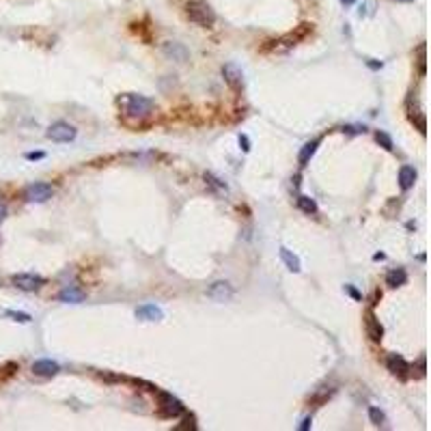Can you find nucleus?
Wrapping results in <instances>:
<instances>
[{"instance_id": "1", "label": "nucleus", "mask_w": 431, "mask_h": 431, "mask_svg": "<svg viewBox=\"0 0 431 431\" xmlns=\"http://www.w3.org/2000/svg\"><path fill=\"white\" fill-rule=\"evenodd\" d=\"M119 101H121V106H123V114L125 117H132V119L149 117L155 108L153 100H149V97H145V95H136V93H127V95H123Z\"/></svg>"}, {"instance_id": "2", "label": "nucleus", "mask_w": 431, "mask_h": 431, "mask_svg": "<svg viewBox=\"0 0 431 431\" xmlns=\"http://www.w3.org/2000/svg\"><path fill=\"white\" fill-rule=\"evenodd\" d=\"M185 13H188L190 22H194V24L201 26V28H209V26H214V22H216V13L211 11V7L209 4H205V2H199V0L188 2Z\"/></svg>"}, {"instance_id": "3", "label": "nucleus", "mask_w": 431, "mask_h": 431, "mask_svg": "<svg viewBox=\"0 0 431 431\" xmlns=\"http://www.w3.org/2000/svg\"><path fill=\"white\" fill-rule=\"evenodd\" d=\"M46 136L50 140H54V143H72L76 136H78V129H76L74 125L65 123V121H56V123H52L50 127H48Z\"/></svg>"}, {"instance_id": "4", "label": "nucleus", "mask_w": 431, "mask_h": 431, "mask_svg": "<svg viewBox=\"0 0 431 431\" xmlns=\"http://www.w3.org/2000/svg\"><path fill=\"white\" fill-rule=\"evenodd\" d=\"M157 399H160V412L164 414V416L177 418V416H181V414H185V406L177 397H173L171 392H157Z\"/></svg>"}, {"instance_id": "5", "label": "nucleus", "mask_w": 431, "mask_h": 431, "mask_svg": "<svg viewBox=\"0 0 431 431\" xmlns=\"http://www.w3.org/2000/svg\"><path fill=\"white\" fill-rule=\"evenodd\" d=\"M13 287L22 289V291H37L46 285V278L39 274H28V272H22V274H13L11 276Z\"/></svg>"}, {"instance_id": "6", "label": "nucleus", "mask_w": 431, "mask_h": 431, "mask_svg": "<svg viewBox=\"0 0 431 431\" xmlns=\"http://www.w3.org/2000/svg\"><path fill=\"white\" fill-rule=\"evenodd\" d=\"M54 194V188L50 183H30L28 188L24 190V199L28 201V203H46V201H50Z\"/></svg>"}, {"instance_id": "7", "label": "nucleus", "mask_w": 431, "mask_h": 431, "mask_svg": "<svg viewBox=\"0 0 431 431\" xmlns=\"http://www.w3.org/2000/svg\"><path fill=\"white\" fill-rule=\"evenodd\" d=\"M386 367H388L390 373L397 375L399 380H406L407 375H410V364H407V360L399 356V354H390V356L386 358Z\"/></svg>"}, {"instance_id": "8", "label": "nucleus", "mask_w": 431, "mask_h": 431, "mask_svg": "<svg viewBox=\"0 0 431 431\" xmlns=\"http://www.w3.org/2000/svg\"><path fill=\"white\" fill-rule=\"evenodd\" d=\"M222 76H225V82L231 86V89H235V91L242 89L244 74H242V69H239L235 63H227L225 67H222Z\"/></svg>"}, {"instance_id": "9", "label": "nucleus", "mask_w": 431, "mask_h": 431, "mask_svg": "<svg viewBox=\"0 0 431 431\" xmlns=\"http://www.w3.org/2000/svg\"><path fill=\"white\" fill-rule=\"evenodd\" d=\"M364 330H367V336L373 343H380L381 336H384V326L380 324V319L373 313H367V317H364Z\"/></svg>"}, {"instance_id": "10", "label": "nucleus", "mask_w": 431, "mask_h": 431, "mask_svg": "<svg viewBox=\"0 0 431 431\" xmlns=\"http://www.w3.org/2000/svg\"><path fill=\"white\" fill-rule=\"evenodd\" d=\"M61 371V367H58V362H54V360H37L35 364H32V373L39 375V378H54V375Z\"/></svg>"}, {"instance_id": "11", "label": "nucleus", "mask_w": 431, "mask_h": 431, "mask_svg": "<svg viewBox=\"0 0 431 431\" xmlns=\"http://www.w3.org/2000/svg\"><path fill=\"white\" fill-rule=\"evenodd\" d=\"M209 298H214L216 302H227L233 298V287L225 280H218L209 287Z\"/></svg>"}, {"instance_id": "12", "label": "nucleus", "mask_w": 431, "mask_h": 431, "mask_svg": "<svg viewBox=\"0 0 431 431\" xmlns=\"http://www.w3.org/2000/svg\"><path fill=\"white\" fill-rule=\"evenodd\" d=\"M136 317L140 319H147V321H157L164 317V310L155 304H143L140 308H136Z\"/></svg>"}, {"instance_id": "13", "label": "nucleus", "mask_w": 431, "mask_h": 431, "mask_svg": "<svg viewBox=\"0 0 431 431\" xmlns=\"http://www.w3.org/2000/svg\"><path fill=\"white\" fill-rule=\"evenodd\" d=\"M58 300L61 302H67V304H80L84 302V291L78 287H65L61 293H58Z\"/></svg>"}, {"instance_id": "14", "label": "nucleus", "mask_w": 431, "mask_h": 431, "mask_svg": "<svg viewBox=\"0 0 431 431\" xmlns=\"http://www.w3.org/2000/svg\"><path fill=\"white\" fill-rule=\"evenodd\" d=\"M416 181V168L414 166H401L399 168V185L401 190H410Z\"/></svg>"}, {"instance_id": "15", "label": "nucleus", "mask_w": 431, "mask_h": 431, "mask_svg": "<svg viewBox=\"0 0 431 431\" xmlns=\"http://www.w3.org/2000/svg\"><path fill=\"white\" fill-rule=\"evenodd\" d=\"M164 54L166 56H173L175 61H185L188 58V50H185L181 43H173V41L164 43Z\"/></svg>"}, {"instance_id": "16", "label": "nucleus", "mask_w": 431, "mask_h": 431, "mask_svg": "<svg viewBox=\"0 0 431 431\" xmlns=\"http://www.w3.org/2000/svg\"><path fill=\"white\" fill-rule=\"evenodd\" d=\"M406 280H407V274L403 267H395V270H390L386 274V285L388 287H401V285H406Z\"/></svg>"}, {"instance_id": "17", "label": "nucleus", "mask_w": 431, "mask_h": 431, "mask_svg": "<svg viewBox=\"0 0 431 431\" xmlns=\"http://www.w3.org/2000/svg\"><path fill=\"white\" fill-rule=\"evenodd\" d=\"M317 147H319V140H310V143H306L300 149V153H298V162H300V166H306L308 162H310V157L315 155V151H317Z\"/></svg>"}, {"instance_id": "18", "label": "nucleus", "mask_w": 431, "mask_h": 431, "mask_svg": "<svg viewBox=\"0 0 431 431\" xmlns=\"http://www.w3.org/2000/svg\"><path fill=\"white\" fill-rule=\"evenodd\" d=\"M298 209L300 211H304V214H308V216H313V214H317V203H315V199H310V196H298Z\"/></svg>"}, {"instance_id": "19", "label": "nucleus", "mask_w": 431, "mask_h": 431, "mask_svg": "<svg viewBox=\"0 0 431 431\" xmlns=\"http://www.w3.org/2000/svg\"><path fill=\"white\" fill-rule=\"evenodd\" d=\"M280 257H282V261H285L291 272H300V259L289 248H280Z\"/></svg>"}, {"instance_id": "20", "label": "nucleus", "mask_w": 431, "mask_h": 431, "mask_svg": "<svg viewBox=\"0 0 431 431\" xmlns=\"http://www.w3.org/2000/svg\"><path fill=\"white\" fill-rule=\"evenodd\" d=\"M375 140H378V143L384 147L386 151H392L395 149V143H392V138L386 132H375Z\"/></svg>"}, {"instance_id": "21", "label": "nucleus", "mask_w": 431, "mask_h": 431, "mask_svg": "<svg viewBox=\"0 0 431 431\" xmlns=\"http://www.w3.org/2000/svg\"><path fill=\"white\" fill-rule=\"evenodd\" d=\"M369 418H371V423L373 425H384V421H386V416H384V412L381 410H378V407H369Z\"/></svg>"}, {"instance_id": "22", "label": "nucleus", "mask_w": 431, "mask_h": 431, "mask_svg": "<svg viewBox=\"0 0 431 431\" xmlns=\"http://www.w3.org/2000/svg\"><path fill=\"white\" fill-rule=\"evenodd\" d=\"M7 315L9 317H13L15 321H22V324H28V321L32 319L28 313H18V310H7Z\"/></svg>"}, {"instance_id": "23", "label": "nucleus", "mask_w": 431, "mask_h": 431, "mask_svg": "<svg viewBox=\"0 0 431 431\" xmlns=\"http://www.w3.org/2000/svg\"><path fill=\"white\" fill-rule=\"evenodd\" d=\"M418 54H421V58H418V67H421V74H425V46H421Z\"/></svg>"}, {"instance_id": "24", "label": "nucleus", "mask_w": 431, "mask_h": 431, "mask_svg": "<svg viewBox=\"0 0 431 431\" xmlns=\"http://www.w3.org/2000/svg\"><path fill=\"white\" fill-rule=\"evenodd\" d=\"M43 155H46L43 151H37V153H26V157H28V160H41Z\"/></svg>"}, {"instance_id": "25", "label": "nucleus", "mask_w": 431, "mask_h": 431, "mask_svg": "<svg viewBox=\"0 0 431 431\" xmlns=\"http://www.w3.org/2000/svg\"><path fill=\"white\" fill-rule=\"evenodd\" d=\"M4 218H7V205H4L2 201H0V222H2Z\"/></svg>"}, {"instance_id": "26", "label": "nucleus", "mask_w": 431, "mask_h": 431, "mask_svg": "<svg viewBox=\"0 0 431 431\" xmlns=\"http://www.w3.org/2000/svg\"><path fill=\"white\" fill-rule=\"evenodd\" d=\"M239 145H242V149H244V151H248V149H250V147H248V138H246V136H239Z\"/></svg>"}, {"instance_id": "27", "label": "nucleus", "mask_w": 431, "mask_h": 431, "mask_svg": "<svg viewBox=\"0 0 431 431\" xmlns=\"http://www.w3.org/2000/svg\"><path fill=\"white\" fill-rule=\"evenodd\" d=\"M308 427H310V418H304L302 425H300V429H302V431H306Z\"/></svg>"}, {"instance_id": "28", "label": "nucleus", "mask_w": 431, "mask_h": 431, "mask_svg": "<svg viewBox=\"0 0 431 431\" xmlns=\"http://www.w3.org/2000/svg\"><path fill=\"white\" fill-rule=\"evenodd\" d=\"M347 291H349V293H352V296H354V298H356V300L360 298V293H358V291H356V289H354V287H347Z\"/></svg>"}, {"instance_id": "29", "label": "nucleus", "mask_w": 431, "mask_h": 431, "mask_svg": "<svg viewBox=\"0 0 431 431\" xmlns=\"http://www.w3.org/2000/svg\"><path fill=\"white\" fill-rule=\"evenodd\" d=\"M341 2H343V4H354L356 0H341Z\"/></svg>"}, {"instance_id": "30", "label": "nucleus", "mask_w": 431, "mask_h": 431, "mask_svg": "<svg viewBox=\"0 0 431 431\" xmlns=\"http://www.w3.org/2000/svg\"><path fill=\"white\" fill-rule=\"evenodd\" d=\"M399 2H410V0H399Z\"/></svg>"}]
</instances>
